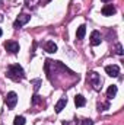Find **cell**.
<instances>
[{"mask_svg": "<svg viewBox=\"0 0 124 125\" xmlns=\"http://www.w3.org/2000/svg\"><path fill=\"white\" fill-rule=\"evenodd\" d=\"M7 77L13 82H21L25 77V71L19 64H13L7 68Z\"/></svg>", "mask_w": 124, "mask_h": 125, "instance_id": "obj_1", "label": "cell"}, {"mask_svg": "<svg viewBox=\"0 0 124 125\" xmlns=\"http://www.w3.org/2000/svg\"><path fill=\"white\" fill-rule=\"evenodd\" d=\"M88 82L93 86L95 90H101V87H102V80H101V77H99V74H98L96 71H89V74H88Z\"/></svg>", "mask_w": 124, "mask_h": 125, "instance_id": "obj_2", "label": "cell"}, {"mask_svg": "<svg viewBox=\"0 0 124 125\" xmlns=\"http://www.w3.org/2000/svg\"><path fill=\"white\" fill-rule=\"evenodd\" d=\"M29 19H31V16L29 15H26V13H21L18 18H16V21H15V23H13V28H21V26H24L25 23H28L29 22Z\"/></svg>", "mask_w": 124, "mask_h": 125, "instance_id": "obj_3", "label": "cell"}, {"mask_svg": "<svg viewBox=\"0 0 124 125\" xmlns=\"http://www.w3.org/2000/svg\"><path fill=\"white\" fill-rule=\"evenodd\" d=\"M4 102H6V105H7L9 109H13L16 106V103H18V94L15 93V92H9L7 96H6V99H4Z\"/></svg>", "mask_w": 124, "mask_h": 125, "instance_id": "obj_4", "label": "cell"}, {"mask_svg": "<svg viewBox=\"0 0 124 125\" xmlns=\"http://www.w3.org/2000/svg\"><path fill=\"white\" fill-rule=\"evenodd\" d=\"M4 48H6L9 52L16 54V52L19 51V44H18L16 41H6V42H4Z\"/></svg>", "mask_w": 124, "mask_h": 125, "instance_id": "obj_5", "label": "cell"}, {"mask_svg": "<svg viewBox=\"0 0 124 125\" xmlns=\"http://www.w3.org/2000/svg\"><path fill=\"white\" fill-rule=\"evenodd\" d=\"M105 71H107L108 76H111V77H117V76L120 74V67H118L117 64L107 65V67H105Z\"/></svg>", "mask_w": 124, "mask_h": 125, "instance_id": "obj_6", "label": "cell"}, {"mask_svg": "<svg viewBox=\"0 0 124 125\" xmlns=\"http://www.w3.org/2000/svg\"><path fill=\"white\" fill-rule=\"evenodd\" d=\"M101 33L98 31H93L92 33H91V44H92L93 47H96V45H99L101 44Z\"/></svg>", "mask_w": 124, "mask_h": 125, "instance_id": "obj_7", "label": "cell"}, {"mask_svg": "<svg viewBox=\"0 0 124 125\" xmlns=\"http://www.w3.org/2000/svg\"><path fill=\"white\" fill-rule=\"evenodd\" d=\"M115 12H117V10H115V7H114L112 4H107V6L102 7V15H104V16H112Z\"/></svg>", "mask_w": 124, "mask_h": 125, "instance_id": "obj_8", "label": "cell"}, {"mask_svg": "<svg viewBox=\"0 0 124 125\" xmlns=\"http://www.w3.org/2000/svg\"><path fill=\"white\" fill-rule=\"evenodd\" d=\"M66 105H67V97H62V99L56 103V108H54V109H56V112H57V114H60L63 109H64V106H66Z\"/></svg>", "mask_w": 124, "mask_h": 125, "instance_id": "obj_9", "label": "cell"}, {"mask_svg": "<svg viewBox=\"0 0 124 125\" xmlns=\"http://www.w3.org/2000/svg\"><path fill=\"white\" fill-rule=\"evenodd\" d=\"M45 51H47V52H50V54H53V52H56V51H57V45H56L53 41H48V42L45 44Z\"/></svg>", "mask_w": 124, "mask_h": 125, "instance_id": "obj_10", "label": "cell"}, {"mask_svg": "<svg viewBox=\"0 0 124 125\" xmlns=\"http://www.w3.org/2000/svg\"><path fill=\"white\" fill-rule=\"evenodd\" d=\"M85 103H86L85 97H83L82 94H76V97H74V105H76L77 108H82V106H85Z\"/></svg>", "mask_w": 124, "mask_h": 125, "instance_id": "obj_11", "label": "cell"}, {"mask_svg": "<svg viewBox=\"0 0 124 125\" xmlns=\"http://www.w3.org/2000/svg\"><path fill=\"white\" fill-rule=\"evenodd\" d=\"M85 33H86V26H85V25H80V26L77 28V31H76L77 39H83V38H85Z\"/></svg>", "mask_w": 124, "mask_h": 125, "instance_id": "obj_12", "label": "cell"}, {"mask_svg": "<svg viewBox=\"0 0 124 125\" xmlns=\"http://www.w3.org/2000/svg\"><path fill=\"white\" fill-rule=\"evenodd\" d=\"M115 94H117V86H110L108 87V90H107V97L108 99H112V97H115Z\"/></svg>", "mask_w": 124, "mask_h": 125, "instance_id": "obj_13", "label": "cell"}, {"mask_svg": "<svg viewBox=\"0 0 124 125\" xmlns=\"http://www.w3.org/2000/svg\"><path fill=\"white\" fill-rule=\"evenodd\" d=\"M13 124L15 125H25V118L24 116H16L15 121H13Z\"/></svg>", "mask_w": 124, "mask_h": 125, "instance_id": "obj_14", "label": "cell"}, {"mask_svg": "<svg viewBox=\"0 0 124 125\" xmlns=\"http://www.w3.org/2000/svg\"><path fill=\"white\" fill-rule=\"evenodd\" d=\"M115 50H117L115 52H117L118 55H123V54H124V51H123V47H121V44H117V45H115Z\"/></svg>", "mask_w": 124, "mask_h": 125, "instance_id": "obj_15", "label": "cell"}, {"mask_svg": "<svg viewBox=\"0 0 124 125\" xmlns=\"http://www.w3.org/2000/svg\"><path fill=\"white\" fill-rule=\"evenodd\" d=\"M82 125H93V121L92 119H83L82 121Z\"/></svg>", "mask_w": 124, "mask_h": 125, "instance_id": "obj_16", "label": "cell"}, {"mask_svg": "<svg viewBox=\"0 0 124 125\" xmlns=\"http://www.w3.org/2000/svg\"><path fill=\"white\" fill-rule=\"evenodd\" d=\"M101 1H104V3H107V1H112V0H101Z\"/></svg>", "mask_w": 124, "mask_h": 125, "instance_id": "obj_17", "label": "cell"}, {"mask_svg": "<svg viewBox=\"0 0 124 125\" xmlns=\"http://www.w3.org/2000/svg\"><path fill=\"white\" fill-rule=\"evenodd\" d=\"M1 33H3V31H1V28H0V36H1Z\"/></svg>", "mask_w": 124, "mask_h": 125, "instance_id": "obj_18", "label": "cell"}]
</instances>
